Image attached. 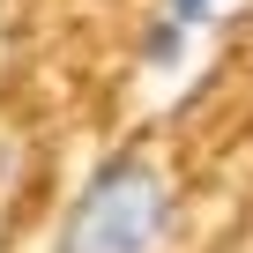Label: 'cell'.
Here are the masks:
<instances>
[{"mask_svg": "<svg viewBox=\"0 0 253 253\" xmlns=\"http://www.w3.org/2000/svg\"><path fill=\"white\" fill-rule=\"evenodd\" d=\"M164 238H171V179L126 149L89 171L52 253H164Z\"/></svg>", "mask_w": 253, "mask_h": 253, "instance_id": "cell-1", "label": "cell"}, {"mask_svg": "<svg viewBox=\"0 0 253 253\" xmlns=\"http://www.w3.org/2000/svg\"><path fill=\"white\" fill-rule=\"evenodd\" d=\"M179 52H186V30H179L171 15H157L149 38H142V60H149V67H179Z\"/></svg>", "mask_w": 253, "mask_h": 253, "instance_id": "cell-2", "label": "cell"}, {"mask_svg": "<svg viewBox=\"0 0 253 253\" xmlns=\"http://www.w3.org/2000/svg\"><path fill=\"white\" fill-rule=\"evenodd\" d=\"M164 15H171L179 30H194V23H209V15H216V0H164Z\"/></svg>", "mask_w": 253, "mask_h": 253, "instance_id": "cell-3", "label": "cell"}]
</instances>
